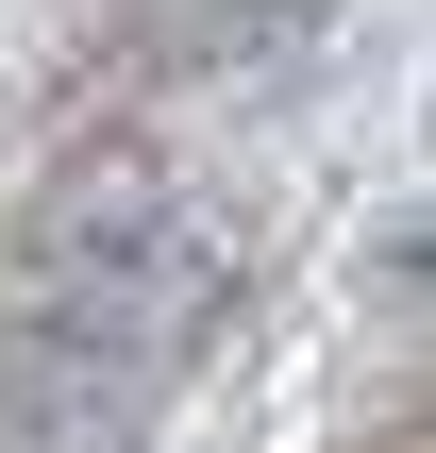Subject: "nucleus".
<instances>
[{
    "label": "nucleus",
    "mask_w": 436,
    "mask_h": 453,
    "mask_svg": "<svg viewBox=\"0 0 436 453\" xmlns=\"http://www.w3.org/2000/svg\"><path fill=\"white\" fill-rule=\"evenodd\" d=\"M336 17H353V0H168L151 50H168V67H302Z\"/></svg>",
    "instance_id": "obj_2"
},
{
    "label": "nucleus",
    "mask_w": 436,
    "mask_h": 453,
    "mask_svg": "<svg viewBox=\"0 0 436 453\" xmlns=\"http://www.w3.org/2000/svg\"><path fill=\"white\" fill-rule=\"evenodd\" d=\"M218 286H235V252H218V219L168 185V151L84 134V151L34 185V303L101 319L134 370H185V336L218 319Z\"/></svg>",
    "instance_id": "obj_1"
}]
</instances>
